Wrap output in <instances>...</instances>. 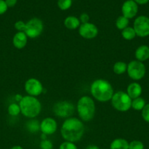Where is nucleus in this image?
Here are the masks:
<instances>
[{
    "mask_svg": "<svg viewBox=\"0 0 149 149\" xmlns=\"http://www.w3.org/2000/svg\"><path fill=\"white\" fill-rule=\"evenodd\" d=\"M85 132V127L81 120L75 117H70L63 122L61 135L65 141L75 143L80 141Z\"/></svg>",
    "mask_w": 149,
    "mask_h": 149,
    "instance_id": "1",
    "label": "nucleus"
},
{
    "mask_svg": "<svg viewBox=\"0 0 149 149\" xmlns=\"http://www.w3.org/2000/svg\"><path fill=\"white\" fill-rule=\"evenodd\" d=\"M91 94L93 98L99 102H108L111 100L114 90L109 81L99 79L93 81L90 87Z\"/></svg>",
    "mask_w": 149,
    "mask_h": 149,
    "instance_id": "2",
    "label": "nucleus"
},
{
    "mask_svg": "<svg viewBox=\"0 0 149 149\" xmlns=\"http://www.w3.org/2000/svg\"><path fill=\"white\" fill-rule=\"evenodd\" d=\"M18 104L20 108V113L29 119L37 117L40 113L42 109L39 100L33 96H23Z\"/></svg>",
    "mask_w": 149,
    "mask_h": 149,
    "instance_id": "3",
    "label": "nucleus"
},
{
    "mask_svg": "<svg viewBox=\"0 0 149 149\" xmlns=\"http://www.w3.org/2000/svg\"><path fill=\"white\" fill-rule=\"evenodd\" d=\"M77 111L82 121L89 122L92 120L96 112V106L93 99L89 96L80 97L77 103Z\"/></svg>",
    "mask_w": 149,
    "mask_h": 149,
    "instance_id": "4",
    "label": "nucleus"
},
{
    "mask_svg": "<svg viewBox=\"0 0 149 149\" xmlns=\"http://www.w3.org/2000/svg\"><path fill=\"white\" fill-rule=\"evenodd\" d=\"M131 97L127 93L123 91H118L114 93L111 99L112 106L115 110L121 112H126L131 108Z\"/></svg>",
    "mask_w": 149,
    "mask_h": 149,
    "instance_id": "5",
    "label": "nucleus"
},
{
    "mask_svg": "<svg viewBox=\"0 0 149 149\" xmlns=\"http://www.w3.org/2000/svg\"><path fill=\"white\" fill-rule=\"evenodd\" d=\"M43 29L44 24L42 20L38 17H33L26 23L23 32L26 33L28 38L35 39L40 36L43 31Z\"/></svg>",
    "mask_w": 149,
    "mask_h": 149,
    "instance_id": "6",
    "label": "nucleus"
},
{
    "mask_svg": "<svg viewBox=\"0 0 149 149\" xmlns=\"http://www.w3.org/2000/svg\"><path fill=\"white\" fill-rule=\"evenodd\" d=\"M54 114L60 118L71 117L74 112V106L72 102L67 100H61L56 103L53 106Z\"/></svg>",
    "mask_w": 149,
    "mask_h": 149,
    "instance_id": "7",
    "label": "nucleus"
},
{
    "mask_svg": "<svg viewBox=\"0 0 149 149\" xmlns=\"http://www.w3.org/2000/svg\"><path fill=\"white\" fill-rule=\"evenodd\" d=\"M127 74L133 80H140L145 77L146 73L145 65L143 62L137 61H132L127 65Z\"/></svg>",
    "mask_w": 149,
    "mask_h": 149,
    "instance_id": "8",
    "label": "nucleus"
},
{
    "mask_svg": "<svg viewBox=\"0 0 149 149\" xmlns=\"http://www.w3.org/2000/svg\"><path fill=\"white\" fill-rule=\"evenodd\" d=\"M133 29L136 35L139 37H146L149 36V17L145 15H140L134 21Z\"/></svg>",
    "mask_w": 149,
    "mask_h": 149,
    "instance_id": "9",
    "label": "nucleus"
},
{
    "mask_svg": "<svg viewBox=\"0 0 149 149\" xmlns=\"http://www.w3.org/2000/svg\"><path fill=\"white\" fill-rule=\"evenodd\" d=\"M25 91L30 96L37 97L42 94L43 86L39 80L35 78H30L25 82Z\"/></svg>",
    "mask_w": 149,
    "mask_h": 149,
    "instance_id": "10",
    "label": "nucleus"
},
{
    "mask_svg": "<svg viewBox=\"0 0 149 149\" xmlns=\"http://www.w3.org/2000/svg\"><path fill=\"white\" fill-rule=\"evenodd\" d=\"M78 32L80 36L86 39H92L96 37L99 33L96 25L91 23H81L78 28Z\"/></svg>",
    "mask_w": 149,
    "mask_h": 149,
    "instance_id": "11",
    "label": "nucleus"
},
{
    "mask_svg": "<svg viewBox=\"0 0 149 149\" xmlns=\"http://www.w3.org/2000/svg\"><path fill=\"white\" fill-rule=\"evenodd\" d=\"M121 13L129 20L133 18L138 13V4L133 0H126L121 7Z\"/></svg>",
    "mask_w": 149,
    "mask_h": 149,
    "instance_id": "12",
    "label": "nucleus"
},
{
    "mask_svg": "<svg viewBox=\"0 0 149 149\" xmlns=\"http://www.w3.org/2000/svg\"><path fill=\"white\" fill-rule=\"evenodd\" d=\"M57 122L51 117H47L40 122V131L46 135H53L57 130Z\"/></svg>",
    "mask_w": 149,
    "mask_h": 149,
    "instance_id": "13",
    "label": "nucleus"
},
{
    "mask_svg": "<svg viewBox=\"0 0 149 149\" xmlns=\"http://www.w3.org/2000/svg\"><path fill=\"white\" fill-rule=\"evenodd\" d=\"M28 42V36L24 32L18 31L13 38V46L17 49H20L26 46Z\"/></svg>",
    "mask_w": 149,
    "mask_h": 149,
    "instance_id": "14",
    "label": "nucleus"
},
{
    "mask_svg": "<svg viewBox=\"0 0 149 149\" xmlns=\"http://www.w3.org/2000/svg\"><path fill=\"white\" fill-rule=\"evenodd\" d=\"M143 92L141 85L137 82H132L127 87V93L131 100L140 97Z\"/></svg>",
    "mask_w": 149,
    "mask_h": 149,
    "instance_id": "15",
    "label": "nucleus"
},
{
    "mask_svg": "<svg viewBox=\"0 0 149 149\" xmlns=\"http://www.w3.org/2000/svg\"><path fill=\"white\" fill-rule=\"evenodd\" d=\"M135 58L137 61L143 62L149 59V47L147 45H140L135 51Z\"/></svg>",
    "mask_w": 149,
    "mask_h": 149,
    "instance_id": "16",
    "label": "nucleus"
},
{
    "mask_svg": "<svg viewBox=\"0 0 149 149\" xmlns=\"http://www.w3.org/2000/svg\"><path fill=\"white\" fill-rule=\"evenodd\" d=\"M64 24L67 29H70V30H74L80 27L81 23L78 17L70 15L66 17L64 21Z\"/></svg>",
    "mask_w": 149,
    "mask_h": 149,
    "instance_id": "17",
    "label": "nucleus"
},
{
    "mask_svg": "<svg viewBox=\"0 0 149 149\" xmlns=\"http://www.w3.org/2000/svg\"><path fill=\"white\" fill-rule=\"evenodd\" d=\"M129 143L124 138H116L110 145V149H129Z\"/></svg>",
    "mask_w": 149,
    "mask_h": 149,
    "instance_id": "18",
    "label": "nucleus"
},
{
    "mask_svg": "<svg viewBox=\"0 0 149 149\" xmlns=\"http://www.w3.org/2000/svg\"><path fill=\"white\" fill-rule=\"evenodd\" d=\"M26 127L27 130L32 133H36L38 131L40 130V123L39 122V121L36 120V119H32L31 120L28 121Z\"/></svg>",
    "mask_w": 149,
    "mask_h": 149,
    "instance_id": "19",
    "label": "nucleus"
},
{
    "mask_svg": "<svg viewBox=\"0 0 149 149\" xmlns=\"http://www.w3.org/2000/svg\"><path fill=\"white\" fill-rule=\"evenodd\" d=\"M112 70L115 74L121 75V74H123L127 71V64L124 61H118V62L114 63Z\"/></svg>",
    "mask_w": 149,
    "mask_h": 149,
    "instance_id": "20",
    "label": "nucleus"
},
{
    "mask_svg": "<svg viewBox=\"0 0 149 149\" xmlns=\"http://www.w3.org/2000/svg\"><path fill=\"white\" fill-rule=\"evenodd\" d=\"M145 105V100L141 97L133 99L131 101V108L135 111H142Z\"/></svg>",
    "mask_w": 149,
    "mask_h": 149,
    "instance_id": "21",
    "label": "nucleus"
},
{
    "mask_svg": "<svg viewBox=\"0 0 149 149\" xmlns=\"http://www.w3.org/2000/svg\"><path fill=\"white\" fill-rule=\"evenodd\" d=\"M121 35H122L123 38L126 40H132L137 36L135 31H134V29L132 27H129V26L122 30Z\"/></svg>",
    "mask_w": 149,
    "mask_h": 149,
    "instance_id": "22",
    "label": "nucleus"
},
{
    "mask_svg": "<svg viewBox=\"0 0 149 149\" xmlns=\"http://www.w3.org/2000/svg\"><path fill=\"white\" fill-rule=\"evenodd\" d=\"M129 23V20L128 18L124 17V15H121L118 17V18L115 20V26L118 30L122 31L127 27H128Z\"/></svg>",
    "mask_w": 149,
    "mask_h": 149,
    "instance_id": "23",
    "label": "nucleus"
},
{
    "mask_svg": "<svg viewBox=\"0 0 149 149\" xmlns=\"http://www.w3.org/2000/svg\"><path fill=\"white\" fill-rule=\"evenodd\" d=\"M7 111L10 116H16L20 113V108L18 103H11L7 108Z\"/></svg>",
    "mask_w": 149,
    "mask_h": 149,
    "instance_id": "24",
    "label": "nucleus"
},
{
    "mask_svg": "<svg viewBox=\"0 0 149 149\" xmlns=\"http://www.w3.org/2000/svg\"><path fill=\"white\" fill-rule=\"evenodd\" d=\"M72 0H58L57 1L58 8L63 11L69 10L72 7Z\"/></svg>",
    "mask_w": 149,
    "mask_h": 149,
    "instance_id": "25",
    "label": "nucleus"
},
{
    "mask_svg": "<svg viewBox=\"0 0 149 149\" xmlns=\"http://www.w3.org/2000/svg\"><path fill=\"white\" fill-rule=\"evenodd\" d=\"M129 149H144V144L140 141H132L129 143Z\"/></svg>",
    "mask_w": 149,
    "mask_h": 149,
    "instance_id": "26",
    "label": "nucleus"
},
{
    "mask_svg": "<svg viewBox=\"0 0 149 149\" xmlns=\"http://www.w3.org/2000/svg\"><path fill=\"white\" fill-rule=\"evenodd\" d=\"M39 148L40 149H53V143L49 140H42L39 143Z\"/></svg>",
    "mask_w": 149,
    "mask_h": 149,
    "instance_id": "27",
    "label": "nucleus"
},
{
    "mask_svg": "<svg viewBox=\"0 0 149 149\" xmlns=\"http://www.w3.org/2000/svg\"><path fill=\"white\" fill-rule=\"evenodd\" d=\"M59 149H77L74 143L64 141L59 146Z\"/></svg>",
    "mask_w": 149,
    "mask_h": 149,
    "instance_id": "28",
    "label": "nucleus"
},
{
    "mask_svg": "<svg viewBox=\"0 0 149 149\" xmlns=\"http://www.w3.org/2000/svg\"><path fill=\"white\" fill-rule=\"evenodd\" d=\"M142 117L145 122L149 123V103L146 104L142 110Z\"/></svg>",
    "mask_w": 149,
    "mask_h": 149,
    "instance_id": "29",
    "label": "nucleus"
},
{
    "mask_svg": "<svg viewBox=\"0 0 149 149\" xmlns=\"http://www.w3.org/2000/svg\"><path fill=\"white\" fill-rule=\"evenodd\" d=\"M25 26H26V23H24L22 20H18L14 24V27L18 31H21L23 32L24 31L25 29Z\"/></svg>",
    "mask_w": 149,
    "mask_h": 149,
    "instance_id": "30",
    "label": "nucleus"
},
{
    "mask_svg": "<svg viewBox=\"0 0 149 149\" xmlns=\"http://www.w3.org/2000/svg\"><path fill=\"white\" fill-rule=\"evenodd\" d=\"M7 9H8V7L6 4L5 1L4 0H0V15L4 14L7 11Z\"/></svg>",
    "mask_w": 149,
    "mask_h": 149,
    "instance_id": "31",
    "label": "nucleus"
},
{
    "mask_svg": "<svg viewBox=\"0 0 149 149\" xmlns=\"http://www.w3.org/2000/svg\"><path fill=\"white\" fill-rule=\"evenodd\" d=\"M89 15L87 14V13H82L81 15L79 17V20H80V23H86L89 22Z\"/></svg>",
    "mask_w": 149,
    "mask_h": 149,
    "instance_id": "32",
    "label": "nucleus"
},
{
    "mask_svg": "<svg viewBox=\"0 0 149 149\" xmlns=\"http://www.w3.org/2000/svg\"><path fill=\"white\" fill-rule=\"evenodd\" d=\"M5 1L6 4H7V7H13L15 6V4H17L18 0H4Z\"/></svg>",
    "mask_w": 149,
    "mask_h": 149,
    "instance_id": "33",
    "label": "nucleus"
},
{
    "mask_svg": "<svg viewBox=\"0 0 149 149\" xmlns=\"http://www.w3.org/2000/svg\"><path fill=\"white\" fill-rule=\"evenodd\" d=\"M133 1H135L138 5H144L148 2L149 0H133Z\"/></svg>",
    "mask_w": 149,
    "mask_h": 149,
    "instance_id": "34",
    "label": "nucleus"
},
{
    "mask_svg": "<svg viewBox=\"0 0 149 149\" xmlns=\"http://www.w3.org/2000/svg\"><path fill=\"white\" fill-rule=\"evenodd\" d=\"M86 149H99V148L96 145H89Z\"/></svg>",
    "mask_w": 149,
    "mask_h": 149,
    "instance_id": "35",
    "label": "nucleus"
},
{
    "mask_svg": "<svg viewBox=\"0 0 149 149\" xmlns=\"http://www.w3.org/2000/svg\"><path fill=\"white\" fill-rule=\"evenodd\" d=\"M10 149H23L22 148V146H13Z\"/></svg>",
    "mask_w": 149,
    "mask_h": 149,
    "instance_id": "36",
    "label": "nucleus"
}]
</instances>
